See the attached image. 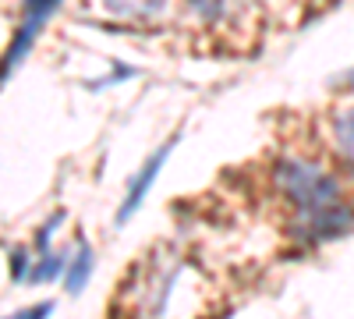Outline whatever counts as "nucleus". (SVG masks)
<instances>
[{
    "instance_id": "1",
    "label": "nucleus",
    "mask_w": 354,
    "mask_h": 319,
    "mask_svg": "<svg viewBox=\"0 0 354 319\" xmlns=\"http://www.w3.org/2000/svg\"><path fill=\"white\" fill-rule=\"evenodd\" d=\"M277 185L287 192V199L301 210L305 220H315L340 206V188L330 174H322L312 163L301 160H280L277 163Z\"/></svg>"
},
{
    "instance_id": "2",
    "label": "nucleus",
    "mask_w": 354,
    "mask_h": 319,
    "mask_svg": "<svg viewBox=\"0 0 354 319\" xmlns=\"http://www.w3.org/2000/svg\"><path fill=\"white\" fill-rule=\"evenodd\" d=\"M61 8V0H21V25H18V33L4 53V82L11 78V71L25 61V53L32 50L36 36L43 33V25L53 18V11Z\"/></svg>"
},
{
    "instance_id": "3",
    "label": "nucleus",
    "mask_w": 354,
    "mask_h": 319,
    "mask_svg": "<svg viewBox=\"0 0 354 319\" xmlns=\"http://www.w3.org/2000/svg\"><path fill=\"white\" fill-rule=\"evenodd\" d=\"M177 146V135L174 138H167L163 146L142 163V170L135 174V181H131V188H128V195H124V202H121V210H117V227L121 224H128L135 213H138V206L145 202V195H149V188H153V181L160 178V170L167 167V160H170V149Z\"/></svg>"
},
{
    "instance_id": "4",
    "label": "nucleus",
    "mask_w": 354,
    "mask_h": 319,
    "mask_svg": "<svg viewBox=\"0 0 354 319\" xmlns=\"http://www.w3.org/2000/svg\"><path fill=\"white\" fill-rule=\"evenodd\" d=\"M93 266H96L93 245L82 241V245H78V255L71 259V266H68V273H64V287H68V295H82V291H85L88 277H93Z\"/></svg>"
},
{
    "instance_id": "5",
    "label": "nucleus",
    "mask_w": 354,
    "mask_h": 319,
    "mask_svg": "<svg viewBox=\"0 0 354 319\" xmlns=\"http://www.w3.org/2000/svg\"><path fill=\"white\" fill-rule=\"evenodd\" d=\"M106 11L124 15V18H149L163 8V0H103Z\"/></svg>"
},
{
    "instance_id": "6",
    "label": "nucleus",
    "mask_w": 354,
    "mask_h": 319,
    "mask_svg": "<svg viewBox=\"0 0 354 319\" xmlns=\"http://www.w3.org/2000/svg\"><path fill=\"white\" fill-rule=\"evenodd\" d=\"M68 273V266H64V255H53V252H43V259H39V266L32 270V280H39V284H53V280H61Z\"/></svg>"
},
{
    "instance_id": "7",
    "label": "nucleus",
    "mask_w": 354,
    "mask_h": 319,
    "mask_svg": "<svg viewBox=\"0 0 354 319\" xmlns=\"http://www.w3.org/2000/svg\"><path fill=\"white\" fill-rule=\"evenodd\" d=\"M333 131H337V146H340V153L354 163V107L340 113L337 125H333Z\"/></svg>"
},
{
    "instance_id": "8",
    "label": "nucleus",
    "mask_w": 354,
    "mask_h": 319,
    "mask_svg": "<svg viewBox=\"0 0 354 319\" xmlns=\"http://www.w3.org/2000/svg\"><path fill=\"white\" fill-rule=\"evenodd\" d=\"M50 312H53V302H39V305L21 309V312H15V316H8V319H50Z\"/></svg>"
},
{
    "instance_id": "9",
    "label": "nucleus",
    "mask_w": 354,
    "mask_h": 319,
    "mask_svg": "<svg viewBox=\"0 0 354 319\" xmlns=\"http://www.w3.org/2000/svg\"><path fill=\"white\" fill-rule=\"evenodd\" d=\"M28 277V263H25V252H11V280H25Z\"/></svg>"
}]
</instances>
